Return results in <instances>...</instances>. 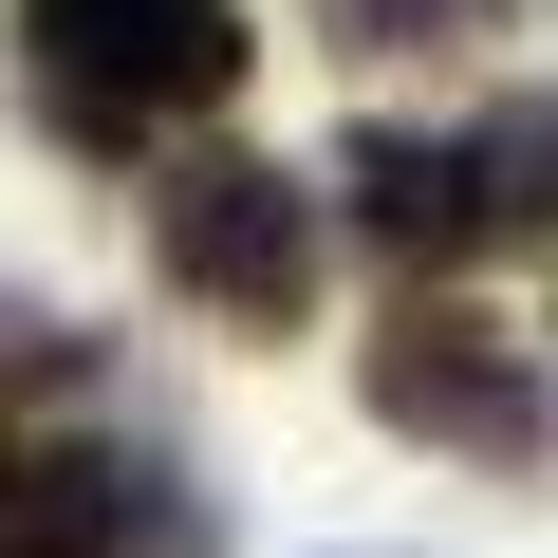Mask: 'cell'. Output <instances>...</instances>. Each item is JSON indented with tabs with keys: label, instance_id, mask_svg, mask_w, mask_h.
Returning <instances> with one entry per match:
<instances>
[{
	"label": "cell",
	"instance_id": "1",
	"mask_svg": "<svg viewBox=\"0 0 558 558\" xmlns=\"http://www.w3.org/2000/svg\"><path fill=\"white\" fill-rule=\"evenodd\" d=\"M20 57H38V112L75 149H131L168 112L242 94V0H20Z\"/></svg>",
	"mask_w": 558,
	"mask_h": 558
},
{
	"label": "cell",
	"instance_id": "4",
	"mask_svg": "<svg viewBox=\"0 0 558 558\" xmlns=\"http://www.w3.org/2000/svg\"><path fill=\"white\" fill-rule=\"evenodd\" d=\"M0 502H20V558H205V484L149 447H38L0 465Z\"/></svg>",
	"mask_w": 558,
	"mask_h": 558
},
{
	"label": "cell",
	"instance_id": "8",
	"mask_svg": "<svg viewBox=\"0 0 558 558\" xmlns=\"http://www.w3.org/2000/svg\"><path fill=\"white\" fill-rule=\"evenodd\" d=\"M75 373H94V336H57V317L0 299V410H20V391H75Z\"/></svg>",
	"mask_w": 558,
	"mask_h": 558
},
{
	"label": "cell",
	"instance_id": "5",
	"mask_svg": "<svg viewBox=\"0 0 558 558\" xmlns=\"http://www.w3.org/2000/svg\"><path fill=\"white\" fill-rule=\"evenodd\" d=\"M336 186H354V223H373L391 260H465V242H484V186H465V149H428V131H354Z\"/></svg>",
	"mask_w": 558,
	"mask_h": 558
},
{
	"label": "cell",
	"instance_id": "2",
	"mask_svg": "<svg viewBox=\"0 0 558 558\" xmlns=\"http://www.w3.org/2000/svg\"><path fill=\"white\" fill-rule=\"evenodd\" d=\"M149 260L186 279L205 317L279 336V317L317 299V186H299V168H260V149H186V168L149 186Z\"/></svg>",
	"mask_w": 558,
	"mask_h": 558
},
{
	"label": "cell",
	"instance_id": "3",
	"mask_svg": "<svg viewBox=\"0 0 558 558\" xmlns=\"http://www.w3.org/2000/svg\"><path fill=\"white\" fill-rule=\"evenodd\" d=\"M354 391H373L410 447H465V465H539V447H558V391H539V354H521L502 317H391V336L354 354Z\"/></svg>",
	"mask_w": 558,
	"mask_h": 558
},
{
	"label": "cell",
	"instance_id": "6",
	"mask_svg": "<svg viewBox=\"0 0 558 558\" xmlns=\"http://www.w3.org/2000/svg\"><path fill=\"white\" fill-rule=\"evenodd\" d=\"M465 186H484V242H558V94L484 112L465 131Z\"/></svg>",
	"mask_w": 558,
	"mask_h": 558
},
{
	"label": "cell",
	"instance_id": "7",
	"mask_svg": "<svg viewBox=\"0 0 558 558\" xmlns=\"http://www.w3.org/2000/svg\"><path fill=\"white\" fill-rule=\"evenodd\" d=\"M484 20H502V0H336V38H354V57H465Z\"/></svg>",
	"mask_w": 558,
	"mask_h": 558
}]
</instances>
